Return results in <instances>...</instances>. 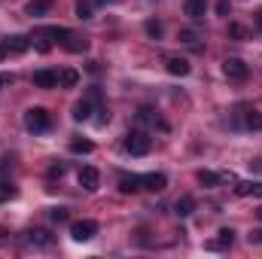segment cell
I'll list each match as a JSON object with an SVG mask.
<instances>
[{"label":"cell","instance_id":"obj_1","mask_svg":"<svg viewBox=\"0 0 262 259\" xmlns=\"http://www.w3.org/2000/svg\"><path fill=\"white\" fill-rule=\"evenodd\" d=\"M52 125V116L43 110V107H31L28 113H25V128L34 131V134H43V131H49Z\"/></svg>","mask_w":262,"mask_h":259},{"label":"cell","instance_id":"obj_2","mask_svg":"<svg viewBox=\"0 0 262 259\" xmlns=\"http://www.w3.org/2000/svg\"><path fill=\"white\" fill-rule=\"evenodd\" d=\"M149 146H152V137L146 131H128L125 134V149H128L131 156H146Z\"/></svg>","mask_w":262,"mask_h":259},{"label":"cell","instance_id":"obj_3","mask_svg":"<svg viewBox=\"0 0 262 259\" xmlns=\"http://www.w3.org/2000/svg\"><path fill=\"white\" fill-rule=\"evenodd\" d=\"M98 235V223L95 220H76L70 223V238L73 241H92Z\"/></svg>","mask_w":262,"mask_h":259},{"label":"cell","instance_id":"obj_4","mask_svg":"<svg viewBox=\"0 0 262 259\" xmlns=\"http://www.w3.org/2000/svg\"><path fill=\"white\" fill-rule=\"evenodd\" d=\"M223 73H226L232 82H244V79L250 76V67L244 64L241 58H226V61H223Z\"/></svg>","mask_w":262,"mask_h":259},{"label":"cell","instance_id":"obj_5","mask_svg":"<svg viewBox=\"0 0 262 259\" xmlns=\"http://www.w3.org/2000/svg\"><path fill=\"white\" fill-rule=\"evenodd\" d=\"M79 186H82L85 192H98V186H101V174H98V168L85 165V168L79 171Z\"/></svg>","mask_w":262,"mask_h":259},{"label":"cell","instance_id":"obj_6","mask_svg":"<svg viewBox=\"0 0 262 259\" xmlns=\"http://www.w3.org/2000/svg\"><path fill=\"white\" fill-rule=\"evenodd\" d=\"M28 46H31V37H25V34H15V37H9L3 43V49L9 55H21V52H28Z\"/></svg>","mask_w":262,"mask_h":259},{"label":"cell","instance_id":"obj_7","mask_svg":"<svg viewBox=\"0 0 262 259\" xmlns=\"http://www.w3.org/2000/svg\"><path fill=\"white\" fill-rule=\"evenodd\" d=\"M95 101H98V92H92L89 98H82V101L73 107V119H76V122H85V119L92 116V104H95Z\"/></svg>","mask_w":262,"mask_h":259},{"label":"cell","instance_id":"obj_8","mask_svg":"<svg viewBox=\"0 0 262 259\" xmlns=\"http://www.w3.org/2000/svg\"><path fill=\"white\" fill-rule=\"evenodd\" d=\"M165 67H168L171 76H186V73H189V61L180 58V55H168V58H165Z\"/></svg>","mask_w":262,"mask_h":259},{"label":"cell","instance_id":"obj_9","mask_svg":"<svg viewBox=\"0 0 262 259\" xmlns=\"http://www.w3.org/2000/svg\"><path fill=\"white\" fill-rule=\"evenodd\" d=\"M140 183H143V189H149V192H162V189L168 186V177H165V174H143Z\"/></svg>","mask_w":262,"mask_h":259},{"label":"cell","instance_id":"obj_10","mask_svg":"<svg viewBox=\"0 0 262 259\" xmlns=\"http://www.w3.org/2000/svg\"><path fill=\"white\" fill-rule=\"evenodd\" d=\"M61 46H64L67 52H85V49H89V40H85V37H79V34H73V31H70V34H67L64 40H61Z\"/></svg>","mask_w":262,"mask_h":259},{"label":"cell","instance_id":"obj_11","mask_svg":"<svg viewBox=\"0 0 262 259\" xmlns=\"http://www.w3.org/2000/svg\"><path fill=\"white\" fill-rule=\"evenodd\" d=\"M183 9H186V15L198 21V18H204V12H207V0H183Z\"/></svg>","mask_w":262,"mask_h":259},{"label":"cell","instance_id":"obj_12","mask_svg":"<svg viewBox=\"0 0 262 259\" xmlns=\"http://www.w3.org/2000/svg\"><path fill=\"white\" fill-rule=\"evenodd\" d=\"M235 195H241V198L256 195V198H262V183L259 180H241V183L235 186Z\"/></svg>","mask_w":262,"mask_h":259},{"label":"cell","instance_id":"obj_13","mask_svg":"<svg viewBox=\"0 0 262 259\" xmlns=\"http://www.w3.org/2000/svg\"><path fill=\"white\" fill-rule=\"evenodd\" d=\"M34 85H40V89H55V85H58V73H52V70H37V73H34Z\"/></svg>","mask_w":262,"mask_h":259},{"label":"cell","instance_id":"obj_14","mask_svg":"<svg viewBox=\"0 0 262 259\" xmlns=\"http://www.w3.org/2000/svg\"><path fill=\"white\" fill-rule=\"evenodd\" d=\"M232 238H235V232H232V229H220V238H216V241H210L207 247H210V250H226V247H232Z\"/></svg>","mask_w":262,"mask_h":259},{"label":"cell","instance_id":"obj_15","mask_svg":"<svg viewBox=\"0 0 262 259\" xmlns=\"http://www.w3.org/2000/svg\"><path fill=\"white\" fill-rule=\"evenodd\" d=\"M79 82V73L73 70V67H64V70H58V85L61 89H73Z\"/></svg>","mask_w":262,"mask_h":259},{"label":"cell","instance_id":"obj_16","mask_svg":"<svg viewBox=\"0 0 262 259\" xmlns=\"http://www.w3.org/2000/svg\"><path fill=\"white\" fill-rule=\"evenodd\" d=\"M174 210H177L180 217H189V213L195 210V198H192V195H180L177 204H174Z\"/></svg>","mask_w":262,"mask_h":259},{"label":"cell","instance_id":"obj_17","mask_svg":"<svg viewBox=\"0 0 262 259\" xmlns=\"http://www.w3.org/2000/svg\"><path fill=\"white\" fill-rule=\"evenodd\" d=\"M119 189L125 195L137 192V189H140V177H137V174H122V177H119Z\"/></svg>","mask_w":262,"mask_h":259},{"label":"cell","instance_id":"obj_18","mask_svg":"<svg viewBox=\"0 0 262 259\" xmlns=\"http://www.w3.org/2000/svg\"><path fill=\"white\" fill-rule=\"evenodd\" d=\"M244 125L250 131H262V113L259 110H244Z\"/></svg>","mask_w":262,"mask_h":259},{"label":"cell","instance_id":"obj_19","mask_svg":"<svg viewBox=\"0 0 262 259\" xmlns=\"http://www.w3.org/2000/svg\"><path fill=\"white\" fill-rule=\"evenodd\" d=\"M137 119H140V122H156V125H159L162 131L168 128V125H165V122L156 116V110H149V107H140V110H137Z\"/></svg>","mask_w":262,"mask_h":259},{"label":"cell","instance_id":"obj_20","mask_svg":"<svg viewBox=\"0 0 262 259\" xmlns=\"http://www.w3.org/2000/svg\"><path fill=\"white\" fill-rule=\"evenodd\" d=\"M198 183L207 186V189H213V186H220V174H213V171H198Z\"/></svg>","mask_w":262,"mask_h":259},{"label":"cell","instance_id":"obj_21","mask_svg":"<svg viewBox=\"0 0 262 259\" xmlns=\"http://www.w3.org/2000/svg\"><path fill=\"white\" fill-rule=\"evenodd\" d=\"M49 6H52V0H31L28 3V15H43Z\"/></svg>","mask_w":262,"mask_h":259},{"label":"cell","instance_id":"obj_22","mask_svg":"<svg viewBox=\"0 0 262 259\" xmlns=\"http://www.w3.org/2000/svg\"><path fill=\"white\" fill-rule=\"evenodd\" d=\"M95 143L92 140H70V153H92Z\"/></svg>","mask_w":262,"mask_h":259},{"label":"cell","instance_id":"obj_23","mask_svg":"<svg viewBox=\"0 0 262 259\" xmlns=\"http://www.w3.org/2000/svg\"><path fill=\"white\" fill-rule=\"evenodd\" d=\"M73 12H76V18H92V3H82V0H79V3L73 6Z\"/></svg>","mask_w":262,"mask_h":259},{"label":"cell","instance_id":"obj_24","mask_svg":"<svg viewBox=\"0 0 262 259\" xmlns=\"http://www.w3.org/2000/svg\"><path fill=\"white\" fill-rule=\"evenodd\" d=\"M229 37H232V40H244V37H247V31H244V25H238V21H232V25H229Z\"/></svg>","mask_w":262,"mask_h":259},{"label":"cell","instance_id":"obj_25","mask_svg":"<svg viewBox=\"0 0 262 259\" xmlns=\"http://www.w3.org/2000/svg\"><path fill=\"white\" fill-rule=\"evenodd\" d=\"M9 198H15V186L12 183H0V201H9Z\"/></svg>","mask_w":262,"mask_h":259},{"label":"cell","instance_id":"obj_26","mask_svg":"<svg viewBox=\"0 0 262 259\" xmlns=\"http://www.w3.org/2000/svg\"><path fill=\"white\" fill-rule=\"evenodd\" d=\"M180 40H183L186 46H198V34L195 31H180Z\"/></svg>","mask_w":262,"mask_h":259},{"label":"cell","instance_id":"obj_27","mask_svg":"<svg viewBox=\"0 0 262 259\" xmlns=\"http://www.w3.org/2000/svg\"><path fill=\"white\" fill-rule=\"evenodd\" d=\"M146 34L159 40V37H162V25H159V21H146Z\"/></svg>","mask_w":262,"mask_h":259},{"label":"cell","instance_id":"obj_28","mask_svg":"<svg viewBox=\"0 0 262 259\" xmlns=\"http://www.w3.org/2000/svg\"><path fill=\"white\" fill-rule=\"evenodd\" d=\"M31 241H37V244H49V235H46L43 229H37V232H31Z\"/></svg>","mask_w":262,"mask_h":259},{"label":"cell","instance_id":"obj_29","mask_svg":"<svg viewBox=\"0 0 262 259\" xmlns=\"http://www.w3.org/2000/svg\"><path fill=\"white\" fill-rule=\"evenodd\" d=\"M37 37H40V40H37V49H40V52H49V49H52V43L46 40V34H37Z\"/></svg>","mask_w":262,"mask_h":259},{"label":"cell","instance_id":"obj_30","mask_svg":"<svg viewBox=\"0 0 262 259\" xmlns=\"http://www.w3.org/2000/svg\"><path fill=\"white\" fill-rule=\"evenodd\" d=\"M49 217H52L55 223H64V220H67V210H64V207H55V210H52Z\"/></svg>","mask_w":262,"mask_h":259},{"label":"cell","instance_id":"obj_31","mask_svg":"<svg viewBox=\"0 0 262 259\" xmlns=\"http://www.w3.org/2000/svg\"><path fill=\"white\" fill-rule=\"evenodd\" d=\"M250 244H262V229H253L250 232Z\"/></svg>","mask_w":262,"mask_h":259},{"label":"cell","instance_id":"obj_32","mask_svg":"<svg viewBox=\"0 0 262 259\" xmlns=\"http://www.w3.org/2000/svg\"><path fill=\"white\" fill-rule=\"evenodd\" d=\"M226 12H229V0H220L216 3V15H226Z\"/></svg>","mask_w":262,"mask_h":259},{"label":"cell","instance_id":"obj_33","mask_svg":"<svg viewBox=\"0 0 262 259\" xmlns=\"http://www.w3.org/2000/svg\"><path fill=\"white\" fill-rule=\"evenodd\" d=\"M64 171H67L64 165H52V168H49V174H52V177H61Z\"/></svg>","mask_w":262,"mask_h":259},{"label":"cell","instance_id":"obj_34","mask_svg":"<svg viewBox=\"0 0 262 259\" xmlns=\"http://www.w3.org/2000/svg\"><path fill=\"white\" fill-rule=\"evenodd\" d=\"M9 82H12V76H9V73H0V89H3V85H9Z\"/></svg>","mask_w":262,"mask_h":259},{"label":"cell","instance_id":"obj_35","mask_svg":"<svg viewBox=\"0 0 262 259\" xmlns=\"http://www.w3.org/2000/svg\"><path fill=\"white\" fill-rule=\"evenodd\" d=\"M253 25H256V28H259V31H262V9H259V12H256V15H253Z\"/></svg>","mask_w":262,"mask_h":259},{"label":"cell","instance_id":"obj_36","mask_svg":"<svg viewBox=\"0 0 262 259\" xmlns=\"http://www.w3.org/2000/svg\"><path fill=\"white\" fill-rule=\"evenodd\" d=\"M250 168H253V171H262V162H259V159H256V162H250Z\"/></svg>","mask_w":262,"mask_h":259},{"label":"cell","instance_id":"obj_37","mask_svg":"<svg viewBox=\"0 0 262 259\" xmlns=\"http://www.w3.org/2000/svg\"><path fill=\"white\" fill-rule=\"evenodd\" d=\"M3 55H6V49H3V43H0V58H3Z\"/></svg>","mask_w":262,"mask_h":259},{"label":"cell","instance_id":"obj_38","mask_svg":"<svg viewBox=\"0 0 262 259\" xmlns=\"http://www.w3.org/2000/svg\"><path fill=\"white\" fill-rule=\"evenodd\" d=\"M95 3H113V0H95Z\"/></svg>","mask_w":262,"mask_h":259},{"label":"cell","instance_id":"obj_39","mask_svg":"<svg viewBox=\"0 0 262 259\" xmlns=\"http://www.w3.org/2000/svg\"><path fill=\"white\" fill-rule=\"evenodd\" d=\"M256 213H259V220H262V207H259V210H256Z\"/></svg>","mask_w":262,"mask_h":259}]
</instances>
